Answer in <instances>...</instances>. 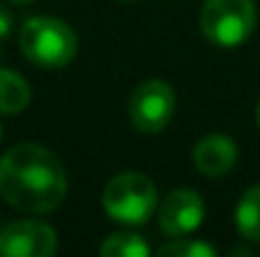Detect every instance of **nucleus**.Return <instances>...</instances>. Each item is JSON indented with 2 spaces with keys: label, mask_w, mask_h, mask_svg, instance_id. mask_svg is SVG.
Returning a JSON list of instances; mask_svg holds the SVG:
<instances>
[{
  "label": "nucleus",
  "mask_w": 260,
  "mask_h": 257,
  "mask_svg": "<svg viewBox=\"0 0 260 257\" xmlns=\"http://www.w3.org/2000/svg\"><path fill=\"white\" fill-rule=\"evenodd\" d=\"M66 189L61 159L41 144H18L0 157V194L20 212H53L66 199Z\"/></svg>",
  "instance_id": "f257e3e1"
},
{
  "label": "nucleus",
  "mask_w": 260,
  "mask_h": 257,
  "mask_svg": "<svg viewBox=\"0 0 260 257\" xmlns=\"http://www.w3.org/2000/svg\"><path fill=\"white\" fill-rule=\"evenodd\" d=\"M23 56L43 68H61L74 61L79 51V38L58 18L51 15H38L23 23L20 35H18Z\"/></svg>",
  "instance_id": "f03ea898"
},
{
  "label": "nucleus",
  "mask_w": 260,
  "mask_h": 257,
  "mask_svg": "<svg viewBox=\"0 0 260 257\" xmlns=\"http://www.w3.org/2000/svg\"><path fill=\"white\" fill-rule=\"evenodd\" d=\"M101 204L114 222L144 225L157 209V187L144 174L124 171L106 181Z\"/></svg>",
  "instance_id": "7ed1b4c3"
},
{
  "label": "nucleus",
  "mask_w": 260,
  "mask_h": 257,
  "mask_svg": "<svg viewBox=\"0 0 260 257\" xmlns=\"http://www.w3.org/2000/svg\"><path fill=\"white\" fill-rule=\"evenodd\" d=\"M255 28L253 0H207L200 13L202 35L222 48L240 46Z\"/></svg>",
  "instance_id": "20e7f679"
},
{
  "label": "nucleus",
  "mask_w": 260,
  "mask_h": 257,
  "mask_svg": "<svg viewBox=\"0 0 260 257\" xmlns=\"http://www.w3.org/2000/svg\"><path fill=\"white\" fill-rule=\"evenodd\" d=\"M174 91L170 84L152 79L134 88L129 98V119L142 134H159L174 116Z\"/></svg>",
  "instance_id": "39448f33"
},
{
  "label": "nucleus",
  "mask_w": 260,
  "mask_h": 257,
  "mask_svg": "<svg viewBox=\"0 0 260 257\" xmlns=\"http://www.w3.org/2000/svg\"><path fill=\"white\" fill-rule=\"evenodd\" d=\"M56 247L53 227L38 219H18L0 230V255L5 257H51Z\"/></svg>",
  "instance_id": "423d86ee"
},
{
  "label": "nucleus",
  "mask_w": 260,
  "mask_h": 257,
  "mask_svg": "<svg viewBox=\"0 0 260 257\" xmlns=\"http://www.w3.org/2000/svg\"><path fill=\"white\" fill-rule=\"evenodd\" d=\"M205 217V202L194 189H174L159 207V227L170 237L192 235Z\"/></svg>",
  "instance_id": "0eeeda50"
},
{
  "label": "nucleus",
  "mask_w": 260,
  "mask_h": 257,
  "mask_svg": "<svg viewBox=\"0 0 260 257\" xmlns=\"http://www.w3.org/2000/svg\"><path fill=\"white\" fill-rule=\"evenodd\" d=\"M192 159H194V167L202 171L205 176L217 179V176H225L228 171L235 167L238 146L225 134H207L205 139L197 141Z\"/></svg>",
  "instance_id": "6e6552de"
},
{
  "label": "nucleus",
  "mask_w": 260,
  "mask_h": 257,
  "mask_svg": "<svg viewBox=\"0 0 260 257\" xmlns=\"http://www.w3.org/2000/svg\"><path fill=\"white\" fill-rule=\"evenodd\" d=\"M30 101V88L20 74L10 68H0V114H20Z\"/></svg>",
  "instance_id": "1a4fd4ad"
},
{
  "label": "nucleus",
  "mask_w": 260,
  "mask_h": 257,
  "mask_svg": "<svg viewBox=\"0 0 260 257\" xmlns=\"http://www.w3.org/2000/svg\"><path fill=\"white\" fill-rule=\"evenodd\" d=\"M235 225L245 240L260 242V187H250L240 197L235 209Z\"/></svg>",
  "instance_id": "9d476101"
},
{
  "label": "nucleus",
  "mask_w": 260,
  "mask_h": 257,
  "mask_svg": "<svg viewBox=\"0 0 260 257\" xmlns=\"http://www.w3.org/2000/svg\"><path fill=\"white\" fill-rule=\"evenodd\" d=\"M99 252L104 257H147L149 255V245L139 235L116 232L99 247Z\"/></svg>",
  "instance_id": "9b49d317"
},
{
  "label": "nucleus",
  "mask_w": 260,
  "mask_h": 257,
  "mask_svg": "<svg viewBox=\"0 0 260 257\" xmlns=\"http://www.w3.org/2000/svg\"><path fill=\"white\" fill-rule=\"evenodd\" d=\"M217 250L212 245L197 242V240H182L174 237V242L159 247V257H215Z\"/></svg>",
  "instance_id": "f8f14e48"
},
{
  "label": "nucleus",
  "mask_w": 260,
  "mask_h": 257,
  "mask_svg": "<svg viewBox=\"0 0 260 257\" xmlns=\"http://www.w3.org/2000/svg\"><path fill=\"white\" fill-rule=\"evenodd\" d=\"M13 33V13L0 8V41H5Z\"/></svg>",
  "instance_id": "ddd939ff"
},
{
  "label": "nucleus",
  "mask_w": 260,
  "mask_h": 257,
  "mask_svg": "<svg viewBox=\"0 0 260 257\" xmlns=\"http://www.w3.org/2000/svg\"><path fill=\"white\" fill-rule=\"evenodd\" d=\"M10 3H30V0H10Z\"/></svg>",
  "instance_id": "4468645a"
},
{
  "label": "nucleus",
  "mask_w": 260,
  "mask_h": 257,
  "mask_svg": "<svg viewBox=\"0 0 260 257\" xmlns=\"http://www.w3.org/2000/svg\"><path fill=\"white\" fill-rule=\"evenodd\" d=\"M258 126H260V106H258Z\"/></svg>",
  "instance_id": "2eb2a0df"
},
{
  "label": "nucleus",
  "mask_w": 260,
  "mask_h": 257,
  "mask_svg": "<svg viewBox=\"0 0 260 257\" xmlns=\"http://www.w3.org/2000/svg\"><path fill=\"white\" fill-rule=\"evenodd\" d=\"M0 139H3V126H0Z\"/></svg>",
  "instance_id": "dca6fc26"
},
{
  "label": "nucleus",
  "mask_w": 260,
  "mask_h": 257,
  "mask_svg": "<svg viewBox=\"0 0 260 257\" xmlns=\"http://www.w3.org/2000/svg\"><path fill=\"white\" fill-rule=\"evenodd\" d=\"M126 3H132V0H126Z\"/></svg>",
  "instance_id": "f3484780"
}]
</instances>
